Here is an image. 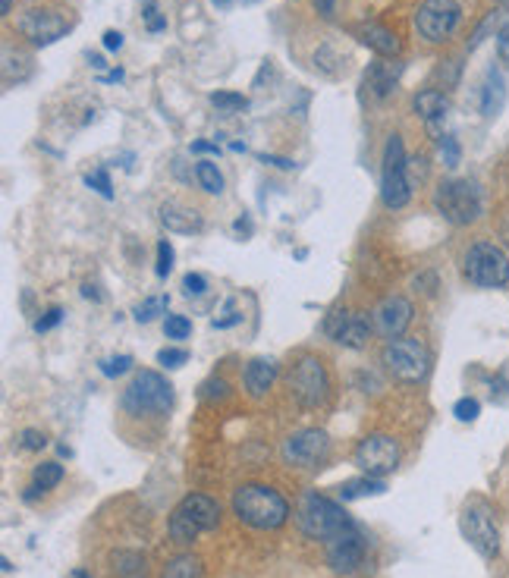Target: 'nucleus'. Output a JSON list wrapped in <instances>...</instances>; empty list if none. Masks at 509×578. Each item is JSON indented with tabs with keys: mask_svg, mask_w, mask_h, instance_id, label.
I'll use <instances>...</instances> for the list:
<instances>
[{
	"mask_svg": "<svg viewBox=\"0 0 509 578\" xmlns=\"http://www.w3.org/2000/svg\"><path fill=\"white\" fill-rule=\"evenodd\" d=\"M154 271H158V277H161V280L173 271V246H170L167 239H161V242H158V268H154Z\"/></svg>",
	"mask_w": 509,
	"mask_h": 578,
	"instance_id": "nucleus-37",
	"label": "nucleus"
},
{
	"mask_svg": "<svg viewBox=\"0 0 509 578\" xmlns=\"http://www.w3.org/2000/svg\"><path fill=\"white\" fill-rule=\"evenodd\" d=\"M104 48H107L110 54H117V51L123 48V35H120L117 29H107V32H104Z\"/></svg>",
	"mask_w": 509,
	"mask_h": 578,
	"instance_id": "nucleus-44",
	"label": "nucleus"
},
{
	"mask_svg": "<svg viewBox=\"0 0 509 578\" xmlns=\"http://www.w3.org/2000/svg\"><path fill=\"white\" fill-rule=\"evenodd\" d=\"M211 104L220 110V114H236V110H246L249 98L246 95H236V92H214Z\"/></svg>",
	"mask_w": 509,
	"mask_h": 578,
	"instance_id": "nucleus-29",
	"label": "nucleus"
},
{
	"mask_svg": "<svg viewBox=\"0 0 509 578\" xmlns=\"http://www.w3.org/2000/svg\"><path fill=\"white\" fill-rule=\"evenodd\" d=\"M192 154H220V145H214V142H195Z\"/></svg>",
	"mask_w": 509,
	"mask_h": 578,
	"instance_id": "nucleus-47",
	"label": "nucleus"
},
{
	"mask_svg": "<svg viewBox=\"0 0 509 578\" xmlns=\"http://www.w3.org/2000/svg\"><path fill=\"white\" fill-rule=\"evenodd\" d=\"M227 393H230V384L220 381V377H211V381H205L202 390H198V396H202V399H224Z\"/></svg>",
	"mask_w": 509,
	"mask_h": 578,
	"instance_id": "nucleus-38",
	"label": "nucleus"
},
{
	"mask_svg": "<svg viewBox=\"0 0 509 578\" xmlns=\"http://www.w3.org/2000/svg\"><path fill=\"white\" fill-rule=\"evenodd\" d=\"M205 289H208V280L202 274H186L183 277V293L186 296H205Z\"/></svg>",
	"mask_w": 509,
	"mask_h": 578,
	"instance_id": "nucleus-43",
	"label": "nucleus"
},
{
	"mask_svg": "<svg viewBox=\"0 0 509 578\" xmlns=\"http://www.w3.org/2000/svg\"><path fill=\"white\" fill-rule=\"evenodd\" d=\"M85 186H92L101 198H114V186H110V176L104 167L92 170V173H85Z\"/></svg>",
	"mask_w": 509,
	"mask_h": 578,
	"instance_id": "nucleus-32",
	"label": "nucleus"
},
{
	"mask_svg": "<svg viewBox=\"0 0 509 578\" xmlns=\"http://www.w3.org/2000/svg\"><path fill=\"white\" fill-rule=\"evenodd\" d=\"M211 4L220 7V10H227V7H230V0H211Z\"/></svg>",
	"mask_w": 509,
	"mask_h": 578,
	"instance_id": "nucleus-54",
	"label": "nucleus"
},
{
	"mask_svg": "<svg viewBox=\"0 0 509 578\" xmlns=\"http://www.w3.org/2000/svg\"><path fill=\"white\" fill-rule=\"evenodd\" d=\"M437 214L453 227H469L481 217V192L469 180H444L434 192Z\"/></svg>",
	"mask_w": 509,
	"mask_h": 578,
	"instance_id": "nucleus-5",
	"label": "nucleus"
},
{
	"mask_svg": "<svg viewBox=\"0 0 509 578\" xmlns=\"http://www.w3.org/2000/svg\"><path fill=\"white\" fill-rule=\"evenodd\" d=\"M261 161H264V164H274V167H280V170H293V167H296L290 158H274V154H261Z\"/></svg>",
	"mask_w": 509,
	"mask_h": 578,
	"instance_id": "nucleus-46",
	"label": "nucleus"
},
{
	"mask_svg": "<svg viewBox=\"0 0 509 578\" xmlns=\"http://www.w3.org/2000/svg\"><path fill=\"white\" fill-rule=\"evenodd\" d=\"M82 296H85V299H95V302L104 299V296L98 293V286H92V283H85V286H82Z\"/></svg>",
	"mask_w": 509,
	"mask_h": 578,
	"instance_id": "nucleus-50",
	"label": "nucleus"
},
{
	"mask_svg": "<svg viewBox=\"0 0 509 578\" xmlns=\"http://www.w3.org/2000/svg\"><path fill=\"white\" fill-rule=\"evenodd\" d=\"M503 101H506V85H503V76L497 70H488L481 82V92H478V107H481V117H497L503 110Z\"/></svg>",
	"mask_w": 509,
	"mask_h": 578,
	"instance_id": "nucleus-21",
	"label": "nucleus"
},
{
	"mask_svg": "<svg viewBox=\"0 0 509 578\" xmlns=\"http://www.w3.org/2000/svg\"><path fill=\"white\" fill-rule=\"evenodd\" d=\"M368 337H371L368 315H365V311H349V318H346V324H343V330L337 333L334 343H340V346H346V349H365Z\"/></svg>",
	"mask_w": 509,
	"mask_h": 578,
	"instance_id": "nucleus-23",
	"label": "nucleus"
},
{
	"mask_svg": "<svg viewBox=\"0 0 509 578\" xmlns=\"http://www.w3.org/2000/svg\"><path fill=\"white\" fill-rule=\"evenodd\" d=\"M346 318H349V311H346V308H337V311H330V315H327L324 330H327V337H330V340H337V333L343 330Z\"/></svg>",
	"mask_w": 509,
	"mask_h": 578,
	"instance_id": "nucleus-42",
	"label": "nucleus"
},
{
	"mask_svg": "<svg viewBox=\"0 0 509 578\" xmlns=\"http://www.w3.org/2000/svg\"><path fill=\"white\" fill-rule=\"evenodd\" d=\"M381 362L390 377L403 384H418L431 368V352L418 340H390L381 352Z\"/></svg>",
	"mask_w": 509,
	"mask_h": 578,
	"instance_id": "nucleus-8",
	"label": "nucleus"
},
{
	"mask_svg": "<svg viewBox=\"0 0 509 578\" xmlns=\"http://www.w3.org/2000/svg\"><path fill=\"white\" fill-rule=\"evenodd\" d=\"M110 572L120 578H139L145 572V557L139 550H117L110 553Z\"/></svg>",
	"mask_w": 509,
	"mask_h": 578,
	"instance_id": "nucleus-24",
	"label": "nucleus"
},
{
	"mask_svg": "<svg viewBox=\"0 0 509 578\" xmlns=\"http://www.w3.org/2000/svg\"><path fill=\"white\" fill-rule=\"evenodd\" d=\"M478 412H481V406H478V399H472V396H462L459 403L453 406V415H456L459 421H475Z\"/></svg>",
	"mask_w": 509,
	"mask_h": 578,
	"instance_id": "nucleus-35",
	"label": "nucleus"
},
{
	"mask_svg": "<svg viewBox=\"0 0 509 578\" xmlns=\"http://www.w3.org/2000/svg\"><path fill=\"white\" fill-rule=\"evenodd\" d=\"M189 362V352L186 349H161L158 352V365H164V368H180V365H186Z\"/></svg>",
	"mask_w": 509,
	"mask_h": 578,
	"instance_id": "nucleus-36",
	"label": "nucleus"
},
{
	"mask_svg": "<svg viewBox=\"0 0 509 578\" xmlns=\"http://www.w3.org/2000/svg\"><path fill=\"white\" fill-rule=\"evenodd\" d=\"M384 491H387L384 478H371V475H365V478H356V481H346V484H340V500L378 497V494H384Z\"/></svg>",
	"mask_w": 509,
	"mask_h": 578,
	"instance_id": "nucleus-25",
	"label": "nucleus"
},
{
	"mask_svg": "<svg viewBox=\"0 0 509 578\" xmlns=\"http://www.w3.org/2000/svg\"><path fill=\"white\" fill-rule=\"evenodd\" d=\"M145 26H148V32H164L167 29V19L158 13V7H154V0H145Z\"/></svg>",
	"mask_w": 509,
	"mask_h": 578,
	"instance_id": "nucleus-39",
	"label": "nucleus"
},
{
	"mask_svg": "<svg viewBox=\"0 0 509 578\" xmlns=\"http://www.w3.org/2000/svg\"><path fill=\"white\" fill-rule=\"evenodd\" d=\"M412 302L409 299H403V296H387L378 308H374V330L381 333V337L390 343V340H400L403 333H406V327L412 324Z\"/></svg>",
	"mask_w": 509,
	"mask_h": 578,
	"instance_id": "nucleus-16",
	"label": "nucleus"
},
{
	"mask_svg": "<svg viewBox=\"0 0 509 578\" xmlns=\"http://www.w3.org/2000/svg\"><path fill=\"white\" fill-rule=\"evenodd\" d=\"M459 19H462L459 0H425L415 10V32L431 44H440L456 32Z\"/></svg>",
	"mask_w": 509,
	"mask_h": 578,
	"instance_id": "nucleus-10",
	"label": "nucleus"
},
{
	"mask_svg": "<svg viewBox=\"0 0 509 578\" xmlns=\"http://www.w3.org/2000/svg\"><path fill=\"white\" fill-rule=\"evenodd\" d=\"M233 230H236V236H252V220H249V217H239L236 224H233Z\"/></svg>",
	"mask_w": 509,
	"mask_h": 578,
	"instance_id": "nucleus-48",
	"label": "nucleus"
},
{
	"mask_svg": "<svg viewBox=\"0 0 509 578\" xmlns=\"http://www.w3.org/2000/svg\"><path fill=\"white\" fill-rule=\"evenodd\" d=\"M73 578H92V575H88V572H82V569H76V572H73Z\"/></svg>",
	"mask_w": 509,
	"mask_h": 578,
	"instance_id": "nucleus-56",
	"label": "nucleus"
},
{
	"mask_svg": "<svg viewBox=\"0 0 509 578\" xmlns=\"http://www.w3.org/2000/svg\"><path fill=\"white\" fill-rule=\"evenodd\" d=\"M195 180H198V186H202L208 195H220V192H224V173L217 170L214 161H198V164H195Z\"/></svg>",
	"mask_w": 509,
	"mask_h": 578,
	"instance_id": "nucleus-27",
	"label": "nucleus"
},
{
	"mask_svg": "<svg viewBox=\"0 0 509 578\" xmlns=\"http://www.w3.org/2000/svg\"><path fill=\"white\" fill-rule=\"evenodd\" d=\"M161 311H167V299H164V296H151V299H145V302L136 308V321H139V324H151L154 318L161 315Z\"/></svg>",
	"mask_w": 509,
	"mask_h": 578,
	"instance_id": "nucleus-30",
	"label": "nucleus"
},
{
	"mask_svg": "<svg viewBox=\"0 0 509 578\" xmlns=\"http://www.w3.org/2000/svg\"><path fill=\"white\" fill-rule=\"evenodd\" d=\"M63 481V465L60 462H41L35 475H32V484L38 491H54V487Z\"/></svg>",
	"mask_w": 509,
	"mask_h": 578,
	"instance_id": "nucleus-28",
	"label": "nucleus"
},
{
	"mask_svg": "<svg viewBox=\"0 0 509 578\" xmlns=\"http://www.w3.org/2000/svg\"><path fill=\"white\" fill-rule=\"evenodd\" d=\"M415 114L422 117L428 123V129L440 139V123L450 114V98L444 92H437V88H425V92L415 95Z\"/></svg>",
	"mask_w": 509,
	"mask_h": 578,
	"instance_id": "nucleus-17",
	"label": "nucleus"
},
{
	"mask_svg": "<svg viewBox=\"0 0 509 578\" xmlns=\"http://www.w3.org/2000/svg\"><path fill=\"white\" fill-rule=\"evenodd\" d=\"M10 10H13V0H4V4H0V13H4V16H7Z\"/></svg>",
	"mask_w": 509,
	"mask_h": 578,
	"instance_id": "nucleus-53",
	"label": "nucleus"
},
{
	"mask_svg": "<svg viewBox=\"0 0 509 578\" xmlns=\"http://www.w3.org/2000/svg\"><path fill=\"white\" fill-rule=\"evenodd\" d=\"M440 158H444L447 167H459L462 151H459V142L453 136H440Z\"/></svg>",
	"mask_w": 509,
	"mask_h": 578,
	"instance_id": "nucleus-34",
	"label": "nucleus"
},
{
	"mask_svg": "<svg viewBox=\"0 0 509 578\" xmlns=\"http://www.w3.org/2000/svg\"><path fill=\"white\" fill-rule=\"evenodd\" d=\"M60 321H63V308L54 305V308H48V311H44V315L35 321V330H38V333H48V330H54Z\"/></svg>",
	"mask_w": 509,
	"mask_h": 578,
	"instance_id": "nucleus-41",
	"label": "nucleus"
},
{
	"mask_svg": "<svg viewBox=\"0 0 509 578\" xmlns=\"http://www.w3.org/2000/svg\"><path fill=\"white\" fill-rule=\"evenodd\" d=\"M290 390L302 409L321 406L327 399V390H330L327 368L321 365V359H315V355H302L296 368L290 371Z\"/></svg>",
	"mask_w": 509,
	"mask_h": 578,
	"instance_id": "nucleus-11",
	"label": "nucleus"
},
{
	"mask_svg": "<svg viewBox=\"0 0 509 578\" xmlns=\"http://www.w3.org/2000/svg\"><path fill=\"white\" fill-rule=\"evenodd\" d=\"M233 513L239 522L258 531H277L290 519V503L268 484H242L233 494Z\"/></svg>",
	"mask_w": 509,
	"mask_h": 578,
	"instance_id": "nucleus-1",
	"label": "nucleus"
},
{
	"mask_svg": "<svg viewBox=\"0 0 509 578\" xmlns=\"http://www.w3.org/2000/svg\"><path fill=\"white\" fill-rule=\"evenodd\" d=\"M120 79H123V70H114V73L101 76V82H120Z\"/></svg>",
	"mask_w": 509,
	"mask_h": 578,
	"instance_id": "nucleus-51",
	"label": "nucleus"
},
{
	"mask_svg": "<svg viewBox=\"0 0 509 578\" xmlns=\"http://www.w3.org/2000/svg\"><path fill=\"white\" fill-rule=\"evenodd\" d=\"M161 578H205V566L198 557H192V553H183V557H173L164 566Z\"/></svg>",
	"mask_w": 509,
	"mask_h": 578,
	"instance_id": "nucleus-26",
	"label": "nucleus"
},
{
	"mask_svg": "<svg viewBox=\"0 0 509 578\" xmlns=\"http://www.w3.org/2000/svg\"><path fill=\"white\" fill-rule=\"evenodd\" d=\"M356 38L381 57L400 54V38H396L387 26H378V22H362V26H356Z\"/></svg>",
	"mask_w": 509,
	"mask_h": 578,
	"instance_id": "nucleus-18",
	"label": "nucleus"
},
{
	"mask_svg": "<svg viewBox=\"0 0 509 578\" xmlns=\"http://www.w3.org/2000/svg\"><path fill=\"white\" fill-rule=\"evenodd\" d=\"M44 443H48V437H44L41 431H35V428H29V431H22V434H19V447H22V450H29V453L44 450Z\"/></svg>",
	"mask_w": 509,
	"mask_h": 578,
	"instance_id": "nucleus-40",
	"label": "nucleus"
},
{
	"mask_svg": "<svg viewBox=\"0 0 509 578\" xmlns=\"http://www.w3.org/2000/svg\"><path fill=\"white\" fill-rule=\"evenodd\" d=\"M296 522H299L305 538L324 541V544L356 528V522L346 516V509L337 500H330V497H324L318 491L302 494V500L296 506Z\"/></svg>",
	"mask_w": 509,
	"mask_h": 578,
	"instance_id": "nucleus-2",
	"label": "nucleus"
},
{
	"mask_svg": "<svg viewBox=\"0 0 509 578\" xmlns=\"http://www.w3.org/2000/svg\"><path fill=\"white\" fill-rule=\"evenodd\" d=\"M503 239H506V246H509V220L503 224Z\"/></svg>",
	"mask_w": 509,
	"mask_h": 578,
	"instance_id": "nucleus-55",
	"label": "nucleus"
},
{
	"mask_svg": "<svg viewBox=\"0 0 509 578\" xmlns=\"http://www.w3.org/2000/svg\"><path fill=\"white\" fill-rule=\"evenodd\" d=\"M497 57H500V63L509 70V32H500L497 35Z\"/></svg>",
	"mask_w": 509,
	"mask_h": 578,
	"instance_id": "nucleus-45",
	"label": "nucleus"
},
{
	"mask_svg": "<svg viewBox=\"0 0 509 578\" xmlns=\"http://www.w3.org/2000/svg\"><path fill=\"white\" fill-rule=\"evenodd\" d=\"M161 224L170 233H198V230H202V217H198V211L189 208V205L164 202L161 205Z\"/></svg>",
	"mask_w": 509,
	"mask_h": 578,
	"instance_id": "nucleus-19",
	"label": "nucleus"
},
{
	"mask_svg": "<svg viewBox=\"0 0 509 578\" xmlns=\"http://www.w3.org/2000/svg\"><path fill=\"white\" fill-rule=\"evenodd\" d=\"M400 70H403L400 63H384V60L371 63L368 73H365V88H368V92L378 98V101L387 98V95L393 92L396 79H400Z\"/></svg>",
	"mask_w": 509,
	"mask_h": 578,
	"instance_id": "nucleus-20",
	"label": "nucleus"
},
{
	"mask_svg": "<svg viewBox=\"0 0 509 578\" xmlns=\"http://www.w3.org/2000/svg\"><path fill=\"white\" fill-rule=\"evenodd\" d=\"M92 66H95V70H104L107 63H104V57H92Z\"/></svg>",
	"mask_w": 509,
	"mask_h": 578,
	"instance_id": "nucleus-52",
	"label": "nucleus"
},
{
	"mask_svg": "<svg viewBox=\"0 0 509 578\" xmlns=\"http://www.w3.org/2000/svg\"><path fill=\"white\" fill-rule=\"evenodd\" d=\"M19 35L29 38V44H35V48H48V44H54L57 38H63L66 32H70V19H66L60 10H51V7H35V10H26L19 16Z\"/></svg>",
	"mask_w": 509,
	"mask_h": 578,
	"instance_id": "nucleus-14",
	"label": "nucleus"
},
{
	"mask_svg": "<svg viewBox=\"0 0 509 578\" xmlns=\"http://www.w3.org/2000/svg\"><path fill=\"white\" fill-rule=\"evenodd\" d=\"M330 456V437L318 428L296 431L283 440V462L296 469H318Z\"/></svg>",
	"mask_w": 509,
	"mask_h": 578,
	"instance_id": "nucleus-12",
	"label": "nucleus"
},
{
	"mask_svg": "<svg viewBox=\"0 0 509 578\" xmlns=\"http://www.w3.org/2000/svg\"><path fill=\"white\" fill-rule=\"evenodd\" d=\"M98 368H101L104 377H120V374H126L132 368V359H129V355H110V359H104Z\"/></svg>",
	"mask_w": 509,
	"mask_h": 578,
	"instance_id": "nucleus-33",
	"label": "nucleus"
},
{
	"mask_svg": "<svg viewBox=\"0 0 509 578\" xmlns=\"http://www.w3.org/2000/svg\"><path fill=\"white\" fill-rule=\"evenodd\" d=\"M462 538H466L484 560H494L500 553V528L494 522V509L484 500H469L459 516Z\"/></svg>",
	"mask_w": 509,
	"mask_h": 578,
	"instance_id": "nucleus-7",
	"label": "nucleus"
},
{
	"mask_svg": "<svg viewBox=\"0 0 509 578\" xmlns=\"http://www.w3.org/2000/svg\"><path fill=\"white\" fill-rule=\"evenodd\" d=\"M173 406V387L158 371H139L123 390V409L129 415H164Z\"/></svg>",
	"mask_w": 509,
	"mask_h": 578,
	"instance_id": "nucleus-4",
	"label": "nucleus"
},
{
	"mask_svg": "<svg viewBox=\"0 0 509 578\" xmlns=\"http://www.w3.org/2000/svg\"><path fill=\"white\" fill-rule=\"evenodd\" d=\"M315 10L330 19V16H334V0H315Z\"/></svg>",
	"mask_w": 509,
	"mask_h": 578,
	"instance_id": "nucleus-49",
	"label": "nucleus"
},
{
	"mask_svg": "<svg viewBox=\"0 0 509 578\" xmlns=\"http://www.w3.org/2000/svg\"><path fill=\"white\" fill-rule=\"evenodd\" d=\"M164 333H167V340H186L192 333V321L186 315H167Z\"/></svg>",
	"mask_w": 509,
	"mask_h": 578,
	"instance_id": "nucleus-31",
	"label": "nucleus"
},
{
	"mask_svg": "<svg viewBox=\"0 0 509 578\" xmlns=\"http://www.w3.org/2000/svg\"><path fill=\"white\" fill-rule=\"evenodd\" d=\"M220 522V506L205 497V494H189L180 500V506L170 513V522H167V531H170V541L180 544V547H189L195 544L198 535H205V531H214Z\"/></svg>",
	"mask_w": 509,
	"mask_h": 578,
	"instance_id": "nucleus-3",
	"label": "nucleus"
},
{
	"mask_svg": "<svg viewBox=\"0 0 509 578\" xmlns=\"http://www.w3.org/2000/svg\"><path fill=\"white\" fill-rule=\"evenodd\" d=\"M409 161H406V145L400 136H390L387 148H384V167H381V202L396 211L406 208L412 198V186H409Z\"/></svg>",
	"mask_w": 509,
	"mask_h": 578,
	"instance_id": "nucleus-6",
	"label": "nucleus"
},
{
	"mask_svg": "<svg viewBox=\"0 0 509 578\" xmlns=\"http://www.w3.org/2000/svg\"><path fill=\"white\" fill-rule=\"evenodd\" d=\"M277 377V362L274 359H252L246 365V374H242V384H246L249 396H264L271 390Z\"/></svg>",
	"mask_w": 509,
	"mask_h": 578,
	"instance_id": "nucleus-22",
	"label": "nucleus"
},
{
	"mask_svg": "<svg viewBox=\"0 0 509 578\" xmlns=\"http://www.w3.org/2000/svg\"><path fill=\"white\" fill-rule=\"evenodd\" d=\"M356 465L371 475V478H384L390 472H396V465H400V443L387 434H368L359 447H356Z\"/></svg>",
	"mask_w": 509,
	"mask_h": 578,
	"instance_id": "nucleus-13",
	"label": "nucleus"
},
{
	"mask_svg": "<svg viewBox=\"0 0 509 578\" xmlns=\"http://www.w3.org/2000/svg\"><path fill=\"white\" fill-rule=\"evenodd\" d=\"M466 277L475 286L484 289H500L509 283V258L500 246L494 242H475V246L466 252Z\"/></svg>",
	"mask_w": 509,
	"mask_h": 578,
	"instance_id": "nucleus-9",
	"label": "nucleus"
},
{
	"mask_svg": "<svg viewBox=\"0 0 509 578\" xmlns=\"http://www.w3.org/2000/svg\"><path fill=\"white\" fill-rule=\"evenodd\" d=\"M365 535L359 531V525L346 531V535L334 538V541H327V566L340 572V575H349V572H356L362 563H365Z\"/></svg>",
	"mask_w": 509,
	"mask_h": 578,
	"instance_id": "nucleus-15",
	"label": "nucleus"
}]
</instances>
